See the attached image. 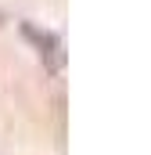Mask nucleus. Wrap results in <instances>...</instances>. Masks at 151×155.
Segmentation results:
<instances>
[{"instance_id": "nucleus-1", "label": "nucleus", "mask_w": 151, "mask_h": 155, "mask_svg": "<svg viewBox=\"0 0 151 155\" xmlns=\"http://www.w3.org/2000/svg\"><path fill=\"white\" fill-rule=\"evenodd\" d=\"M22 36L36 47V54H40V61H43L47 72H61V65H65V43H61L58 33L40 29V25H33V22H22Z\"/></svg>"}]
</instances>
